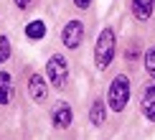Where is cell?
I'll return each mask as SVG.
<instances>
[{"label": "cell", "instance_id": "1", "mask_svg": "<svg viewBox=\"0 0 155 140\" xmlns=\"http://www.w3.org/2000/svg\"><path fill=\"white\" fill-rule=\"evenodd\" d=\"M114 48H117V38H114L112 28H102V33L97 36V46H94V64L97 69H109V64L114 59Z\"/></svg>", "mask_w": 155, "mask_h": 140}, {"label": "cell", "instance_id": "2", "mask_svg": "<svg viewBox=\"0 0 155 140\" xmlns=\"http://www.w3.org/2000/svg\"><path fill=\"white\" fill-rule=\"evenodd\" d=\"M130 102V79L127 74H117L109 84V92H107V105L112 112H122Z\"/></svg>", "mask_w": 155, "mask_h": 140}, {"label": "cell", "instance_id": "3", "mask_svg": "<svg viewBox=\"0 0 155 140\" xmlns=\"http://www.w3.org/2000/svg\"><path fill=\"white\" fill-rule=\"evenodd\" d=\"M46 79L51 87L56 89H64L69 82V61L64 54H54L51 59L46 61Z\"/></svg>", "mask_w": 155, "mask_h": 140}, {"label": "cell", "instance_id": "4", "mask_svg": "<svg viewBox=\"0 0 155 140\" xmlns=\"http://www.w3.org/2000/svg\"><path fill=\"white\" fill-rule=\"evenodd\" d=\"M81 41H84V23L81 21H69L61 28V43L69 51H74V48L81 46Z\"/></svg>", "mask_w": 155, "mask_h": 140}, {"label": "cell", "instance_id": "5", "mask_svg": "<svg viewBox=\"0 0 155 140\" xmlns=\"http://www.w3.org/2000/svg\"><path fill=\"white\" fill-rule=\"evenodd\" d=\"M74 122V110L69 102H56L54 110H51V125L59 127V130H66L69 125Z\"/></svg>", "mask_w": 155, "mask_h": 140}, {"label": "cell", "instance_id": "6", "mask_svg": "<svg viewBox=\"0 0 155 140\" xmlns=\"http://www.w3.org/2000/svg\"><path fill=\"white\" fill-rule=\"evenodd\" d=\"M28 94H31L33 102H38V105L46 102V97H48V82H46L43 74H31L28 76Z\"/></svg>", "mask_w": 155, "mask_h": 140}, {"label": "cell", "instance_id": "7", "mask_svg": "<svg viewBox=\"0 0 155 140\" xmlns=\"http://www.w3.org/2000/svg\"><path fill=\"white\" fill-rule=\"evenodd\" d=\"M140 107H143V115L147 122H155V82L147 84L143 89V99H140Z\"/></svg>", "mask_w": 155, "mask_h": 140}, {"label": "cell", "instance_id": "8", "mask_svg": "<svg viewBox=\"0 0 155 140\" xmlns=\"http://www.w3.org/2000/svg\"><path fill=\"white\" fill-rule=\"evenodd\" d=\"M130 10L135 21H150L155 10V0H130Z\"/></svg>", "mask_w": 155, "mask_h": 140}, {"label": "cell", "instance_id": "9", "mask_svg": "<svg viewBox=\"0 0 155 140\" xmlns=\"http://www.w3.org/2000/svg\"><path fill=\"white\" fill-rule=\"evenodd\" d=\"M13 99V76L0 69V105H8Z\"/></svg>", "mask_w": 155, "mask_h": 140}, {"label": "cell", "instance_id": "10", "mask_svg": "<svg viewBox=\"0 0 155 140\" xmlns=\"http://www.w3.org/2000/svg\"><path fill=\"white\" fill-rule=\"evenodd\" d=\"M104 120H107V107H104V102L97 99L92 105V110H89V122L92 125H104Z\"/></svg>", "mask_w": 155, "mask_h": 140}, {"label": "cell", "instance_id": "11", "mask_svg": "<svg viewBox=\"0 0 155 140\" xmlns=\"http://www.w3.org/2000/svg\"><path fill=\"white\" fill-rule=\"evenodd\" d=\"M25 36H28L31 41H41V38L46 36V23L43 21H31L25 25Z\"/></svg>", "mask_w": 155, "mask_h": 140}, {"label": "cell", "instance_id": "12", "mask_svg": "<svg viewBox=\"0 0 155 140\" xmlns=\"http://www.w3.org/2000/svg\"><path fill=\"white\" fill-rule=\"evenodd\" d=\"M145 72L150 74V79H155V46L145 51Z\"/></svg>", "mask_w": 155, "mask_h": 140}, {"label": "cell", "instance_id": "13", "mask_svg": "<svg viewBox=\"0 0 155 140\" xmlns=\"http://www.w3.org/2000/svg\"><path fill=\"white\" fill-rule=\"evenodd\" d=\"M8 59H10V41H8V36L0 33V64Z\"/></svg>", "mask_w": 155, "mask_h": 140}, {"label": "cell", "instance_id": "14", "mask_svg": "<svg viewBox=\"0 0 155 140\" xmlns=\"http://www.w3.org/2000/svg\"><path fill=\"white\" fill-rule=\"evenodd\" d=\"M74 5H76V8H81V10H87L89 5H92V0H74Z\"/></svg>", "mask_w": 155, "mask_h": 140}, {"label": "cell", "instance_id": "15", "mask_svg": "<svg viewBox=\"0 0 155 140\" xmlns=\"http://www.w3.org/2000/svg\"><path fill=\"white\" fill-rule=\"evenodd\" d=\"M13 3H15L18 8H21V10H25V8H28L31 3H33V0H13Z\"/></svg>", "mask_w": 155, "mask_h": 140}]
</instances>
